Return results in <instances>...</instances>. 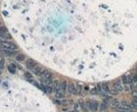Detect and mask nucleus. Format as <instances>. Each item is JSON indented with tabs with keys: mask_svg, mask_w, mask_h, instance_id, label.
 Listing matches in <instances>:
<instances>
[{
	"mask_svg": "<svg viewBox=\"0 0 137 112\" xmlns=\"http://www.w3.org/2000/svg\"><path fill=\"white\" fill-rule=\"evenodd\" d=\"M0 48H5V49H12V50H17V45L12 42L1 40L0 41Z\"/></svg>",
	"mask_w": 137,
	"mask_h": 112,
	"instance_id": "f257e3e1",
	"label": "nucleus"
},
{
	"mask_svg": "<svg viewBox=\"0 0 137 112\" xmlns=\"http://www.w3.org/2000/svg\"><path fill=\"white\" fill-rule=\"evenodd\" d=\"M86 105H87V108L88 110L90 111H97L98 108H99V104L97 101H94V100H89L86 102Z\"/></svg>",
	"mask_w": 137,
	"mask_h": 112,
	"instance_id": "f03ea898",
	"label": "nucleus"
},
{
	"mask_svg": "<svg viewBox=\"0 0 137 112\" xmlns=\"http://www.w3.org/2000/svg\"><path fill=\"white\" fill-rule=\"evenodd\" d=\"M131 108H132L131 105H128L125 102H122L120 104V106L118 107V111H121V112H130V111H132Z\"/></svg>",
	"mask_w": 137,
	"mask_h": 112,
	"instance_id": "7ed1b4c3",
	"label": "nucleus"
},
{
	"mask_svg": "<svg viewBox=\"0 0 137 112\" xmlns=\"http://www.w3.org/2000/svg\"><path fill=\"white\" fill-rule=\"evenodd\" d=\"M67 90H68V94H71V95H77V85H75V84H73V83L68 84Z\"/></svg>",
	"mask_w": 137,
	"mask_h": 112,
	"instance_id": "20e7f679",
	"label": "nucleus"
},
{
	"mask_svg": "<svg viewBox=\"0 0 137 112\" xmlns=\"http://www.w3.org/2000/svg\"><path fill=\"white\" fill-rule=\"evenodd\" d=\"M113 86L115 87V89L118 91V92H123V90H124V86H123V83L121 80H117V81H115L114 84H113Z\"/></svg>",
	"mask_w": 137,
	"mask_h": 112,
	"instance_id": "39448f33",
	"label": "nucleus"
},
{
	"mask_svg": "<svg viewBox=\"0 0 137 112\" xmlns=\"http://www.w3.org/2000/svg\"><path fill=\"white\" fill-rule=\"evenodd\" d=\"M37 65H38V63L36 61H34L33 59H28L26 61V66L28 67V69H31V70L33 68H35Z\"/></svg>",
	"mask_w": 137,
	"mask_h": 112,
	"instance_id": "423d86ee",
	"label": "nucleus"
},
{
	"mask_svg": "<svg viewBox=\"0 0 137 112\" xmlns=\"http://www.w3.org/2000/svg\"><path fill=\"white\" fill-rule=\"evenodd\" d=\"M3 38H10L7 29L5 27H0V39H3Z\"/></svg>",
	"mask_w": 137,
	"mask_h": 112,
	"instance_id": "0eeeda50",
	"label": "nucleus"
},
{
	"mask_svg": "<svg viewBox=\"0 0 137 112\" xmlns=\"http://www.w3.org/2000/svg\"><path fill=\"white\" fill-rule=\"evenodd\" d=\"M54 95H55V97L57 98V99H63V98H65L66 96V91L63 90V89H57L56 91H54Z\"/></svg>",
	"mask_w": 137,
	"mask_h": 112,
	"instance_id": "6e6552de",
	"label": "nucleus"
},
{
	"mask_svg": "<svg viewBox=\"0 0 137 112\" xmlns=\"http://www.w3.org/2000/svg\"><path fill=\"white\" fill-rule=\"evenodd\" d=\"M0 51H1L5 56H8V57L12 56L16 52V50H12V49H5V48H0Z\"/></svg>",
	"mask_w": 137,
	"mask_h": 112,
	"instance_id": "1a4fd4ad",
	"label": "nucleus"
},
{
	"mask_svg": "<svg viewBox=\"0 0 137 112\" xmlns=\"http://www.w3.org/2000/svg\"><path fill=\"white\" fill-rule=\"evenodd\" d=\"M40 78L41 79H52V73L47 70V69H43L42 73L40 74Z\"/></svg>",
	"mask_w": 137,
	"mask_h": 112,
	"instance_id": "9d476101",
	"label": "nucleus"
},
{
	"mask_svg": "<svg viewBox=\"0 0 137 112\" xmlns=\"http://www.w3.org/2000/svg\"><path fill=\"white\" fill-rule=\"evenodd\" d=\"M133 82V76L131 75H125L124 78H123V84L126 86L128 84H131Z\"/></svg>",
	"mask_w": 137,
	"mask_h": 112,
	"instance_id": "9b49d317",
	"label": "nucleus"
},
{
	"mask_svg": "<svg viewBox=\"0 0 137 112\" xmlns=\"http://www.w3.org/2000/svg\"><path fill=\"white\" fill-rule=\"evenodd\" d=\"M32 71L35 73L36 75H38V76H40V74L42 73V71H43V68L41 67V66H39V65H37L35 68H33L32 69Z\"/></svg>",
	"mask_w": 137,
	"mask_h": 112,
	"instance_id": "f8f14e48",
	"label": "nucleus"
},
{
	"mask_svg": "<svg viewBox=\"0 0 137 112\" xmlns=\"http://www.w3.org/2000/svg\"><path fill=\"white\" fill-rule=\"evenodd\" d=\"M120 104H121V102L119 100H117V99H113L111 101V103H109V105H111L112 107H114V108H118L120 106Z\"/></svg>",
	"mask_w": 137,
	"mask_h": 112,
	"instance_id": "ddd939ff",
	"label": "nucleus"
},
{
	"mask_svg": "<svg viewBox=\"0 0 137 112\" xmlns=\"http://www.w3.org/2000/svg\"><path fill=\"white\" fill-rule=\"evenodd\" d=\"M7 69H8L9 72L16 73V71H17V65H16L15 63H11V64H9V65L7 66Z\"/></svg>",
	"mask_w": 137,
	"mask_h": 112,
	"instance_id": "4468645a",
	"label": "nucleus"
},
{
	"mask_svg": "<svg viewBox=\"0 0 137 112\" xmlns=\"http://www.w3.org/2000/svg\"><path fill=\"white\" fill-rule=\"evenodd\" d=\"M68 88V83L66 81H59V84H58V89H63V90H67Z\"/></svg>",
	"mask_w": 137,
	"mask_h": 112,
	"instance_id": "2eb2a0df",
	"label": "nucleus"
},
{
	"mask_svg": "<svg viewBox=\"0 0 137 112\" xmlns=\"http://www.w3.org/2000/svg\"><path fill=\"white\" fill-rule=\"evenodd\" d=\"M16 59H17V61H18V62H22V61H24V60L26 59V56H25L23 53H17V54L16 55Z\"/></svg>",
	"mask_w": 137,
	"mask_h": 112,
	"instance_id": "dca6fc26",
	"label": "nucleus"
},
{
	"mask_svg": "<svg viewBox=\"0 0 137 112\" xmlns=\"http://www.w3.org/2000/svg\"><path fill=\"white\" fill-rule=\"evenodd\" d=\"M101 87H102V90H103V92H104L105 94L109 95V88H111V87H109L107 84H102Z\"/></svg>",
	"mask_w": 137,
	"mask_h": 112,
	"instance_id": "f3484780",
	"label": "nucleus"
},
{
	"mask_svg": "<svg viewBox=\"0 0 137 112\" xmlns=\"http://www.w3.org/2000/svg\"><path fill=\"white\" fill-rule=\"evenodd\" d=\"M25 78H26V80L28 81V82L32 83V81H33V75H32L31 72H26L25 73Z\"/></svg>",
	"mask_w": 137,
	"mask_h": 112,
	"instance_id": "a211bd4d",
	"label": "nucleus"
},
{
	"mask_svg": "<svg viewBox=\"0 0 137 112\" xmlns=\"http://www.w3.org/2000/svg\"><path fill=\"white\" fill-rule=\"evenodd\" d=\"M106 108H107V103H106V102H103V103L100 105V107H99V109H100L101 111L106 110Z\"/></svg>",
	"mask_w": 137,
	"mask_h": 112,
	"instance_id": "6ab92c4d",
	"label": "nucleus"
},
{
	"mask_svg": "<svg viewBox=\"0 0 137 112\" xmlns=\"http://www.w3.org/2000/svg\"><path fill=\"white\" fill-rule=\"evenodd\" d=\"M90 93H91L92 95H98V89H97V87H94L93 89H91Z\"/></svg>",
	"mask_w": 137,
	"mask_h": 112,
	"instance_id": "aec40b11",
	"label": "nucleus"
},
{
	"mask_svg": "<svg viewBox=\"0 0 137 112\" xmlns=\"http://www.w3.org/2000/svg\"><path fill=\"white\" fill-rule=\"evenodd\" d=\"M81 93H82V86L77 84V95H81Z\"/></svg>",
	"mask_w": 137,
	"mask_h": 112,
	"instance_id": "412c9836",
	"label": "nucleus"
},
{
	"mask_svg": "<svg viewBox=\"0 0 137 112\" xmlns=\"http://www.w3.org/2000/svg\"><path fill=\"white\" fill-rule=\"evenodd\" d=\"M4 66V60L2 57H0V68H2Z\"/></svg>",
	"mask_w": 137,
	"mask_h": 112,
	"instance_id": "4be33fe9",
	"label": "nucleus"
},
{
	"mask_svg": "<svg viewBox=\"0 0 137 112\" xmlns=\"http://www.w3.org/2000/svg\"><path fill=\"white\" fill-rule=\"evenodd\" d=\"M133 82H137V74L133 76Z\"/></svg>",
	"mask_w": 137,
	"mask_h": 112,
	"instance_id": "5701e85b",
	"label": "nucleus"
}]
</instances>
